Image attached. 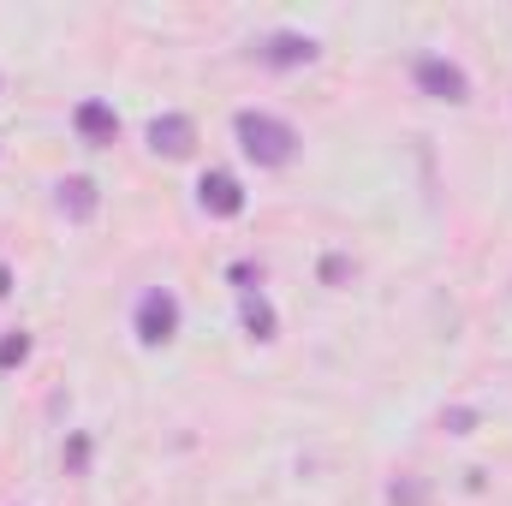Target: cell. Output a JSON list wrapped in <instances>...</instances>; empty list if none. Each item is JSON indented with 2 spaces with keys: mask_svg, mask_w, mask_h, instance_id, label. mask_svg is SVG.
<instances>
[{
  "mask_svg": "<svg viewBox=\"0 0 512 506\" xmlns=\"http://www.w3.org/2000/svg\"><path fill=\"white\" fill-rule=\"evenodd\" d=\"M441 429H447V435H471V429H477V411H471V405H453V411H441Z\"/></svg>",
  "mask_w": 512,
  "mask_h": 506,
  "instance_id": "8fae6325",
  "label": "cell"
},
{
  "mask_svg": "<svg viewBox=\"0 0 512 506\" xmlns=\"http://www.w3.org/2000/svg\"><path fill=\"white\" fill-rule=\"evenodd\" d=\"M245 328H251L256 340H274V310H268L262 292H245Z\"/></svg>",
  "mask_w": 512,
  "mask_h": 506,
  "instance_id": "9c48e42d",
  "label": "cell"
},
{
  "mask_svg": "<svg viewBox=\"0 0 512 506\" xmlns=\"http://www.w3.org/2000/svg\"><path fill=\"white\" fill-rule=\"evenodd\" d=\"M191 143H197V126H191L185 114L149 120V149H155V155H191Z\"/></svg>",
  "mask_w": 512,
  "mask_h": 506,
  "instance_id": "5b68a950",
  "label": "cell"
},
{
  "mask_svg": "<svg viewBox=\"0 0 512 506\" xmlns=\"http://www.w3.org/2000/svg\"><path fill=\"white\" fill-rule=\"evenodd\" d=\"M233 131H239V149L251 155L256 167H286L298 155V131L286 120H274V114H262V108H245L233 120Z\"/></svg>",
  "mask_w": 512,
  "mask_h": 506,
  "instance_id": "6da1fadb",
  "label": "cell"
},
{
  "mask_svg": "<svg viewBox=\"0 0 512 506\" xmlns=\"http://www.w3.org/2000/svg\"><path fill=\"white\" fill-rule=\"evenodd\" d=\"M417 90L435 96V102H465V96H471V78H465L453 60L429 54V60H417Z\"/></svg>",
  "mask_w": 512,
  "mask_h": 506,
  "instance_id": "3957f363",
  "label": "cell"
},
{
  "mask_svg": "<svg viewBox=\"0 0 512 506\" xmlns=\"http://www.w3.org/2000/svg\"><path fill=\"white\" fill-rule=\"evenodd\" d=\"M6 286H12V274H6V262H0V292H6Z\"/></svg>",
  "mask_w": 512,
  "mask_h": 506,
  "instance_id": "5bb4252c",
  "label": "cell"
},
{
  "mask_svg": "<svg viewBox=\"0 0 512 506\" xmlns=\"http://www.w3.org/2000/svg\"><path fill=\"white\" fill-rule=\"evenodd\" d=\"M262 60H268V66H310V60H316V42L286 30V36H268V42H262Z\"/></svg>",
  "mask_w": 512,
  "mask_h": 506,
  "instance_id": "8992f818",
  "label": "cell"
},
{
  "mask_svg": "<svg viewBox=\"0 0 512 506\" xmlns=\"http://www.w3.org/2000/svg\"><path fill=\"white\" fill-rule=\"evenodd\" d=\"M60 209H66L72 221H90V215H96V185H90V179H60Z\"/></svg>",
  "mask_w": 512,
  "mask_h": 506,
  "instance_id": "ba28073f",
  "label": "cell"
},
{
  "mask_svg": "<svg viewBox=\"0 0 512 506\" xmlns=\"http://www.w3.org/2000/svg\"><path fill=\"white\" fill-rule=\"evenodd\" d=\"M173 334H179V298L167 286H149L137 298V340L143 346H167Z\"/></svg>",
  "mask_w": 512,
  "mask_h": 506,
  "instance_id": "7a4b0ae2",
  "label": "cell"
},
{
  "mask_svg": "<svg viewBox=\"0 0 512 506\" xmlns=\"http://www.w3.org/2000/svg\"><path fill=\"white\" fill-rule=\"evenodd\" d=\"M24 358H30V334L12 328V334L0 340V370H12V364H24Z\"/></svg>",
  "mask_w": 512,
  "mask_h": 506,
  "instance_id": "30bf717a",
  "label": "cell"
},
{
  "mask_svg": "<svg viewBox=\"0 0 512 506\" xmlns=\"http://www.w3.org/2000/svg\"><path fill=\"white\" fill-rule=\"evenodd\" d=\"M346 268H352L346 256H328V262H322V280H328V286H340V280H346Z\"/></svg>",
  "mask_w": 512,
  "mask_h": 506,
  "instance_id": "4fadbf2b",
  "label": "cell"
},
{
  "mask_svg": "<svg viewBox=\"0 0 512 506\" xmlns=\"http://www.w3.org/2000/svg\"><path fill=\"white\" fill-rule=\"evenodd\" d=\"M197 203H203L209 215L233 221V215L245 209V191H239V179H233V173H203V179H197Z\"/></svg>",
  "mask_w": 512,
  "mask_h": 506,
  "instance_id": "277c9868",
  "label": "cell"
},
{
  "mask_svg": "<svg viewBox=\"0 0 512 506\" xmlns=\"http://www.w3.org/2000/svg\"><path fill=\"white\" fill-rule=\"evenodd\" d=\"M78 131H84V143H114L120 137V114L108 102H84L78 108Z\"/></svg>",
  "mask_w": 512,
  "mask_h": 506,
  "instance_id": "52a82bcc",
  "label": "cell"
},
{
  "mask_svg": "<svg viewBox=\"0 0 512 506\" xmlns=\"http://www.w3.org/2000/svg\"><path fill=\"white\" fill-rule=\"evenodd\" d=\"M423 495H429L423 483H393V489H387V501H393V506H417Z\"/></svg>",
  "mask_w": 512,
  "mask_h": 506,
  "instance_id": "7c38bea8",
  "label": "cell"
}]
</instances>
